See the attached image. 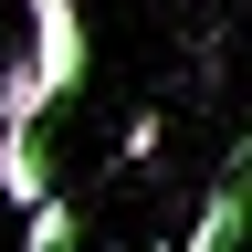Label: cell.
I'll use <instances>...</instances> for the list:
<instances>
[{
    "instance_id": "1",
    "label": "cell",
    "mask_w": 252,
    "mask_h": 252,
    "mask_svg": "<svg viewBox=\"0 0 252 252\" xmlns=\"http://www.w3.org/2000/svg\"><path fill=\"white\" fill-rule=\"evenodd\" d=\"M42 74H32V42H0V200L32 210V200H53V179H42Z\"/></svg>"
},
{
    "instance_id": "2",
    "label": "cell",
    "mask_w": 252,
    "mask_h": 252,
    "mask_svg": "<svg viewBox=\"0 0 252 252\" xmlns=\"http://www.w3.org/2000/svg\"><path fill=\"white\" fill-rule=\"evenodd\" d=\"M242 231H252V137L220 158V179L200 189V210H189L179 252H242Z\"/></svg>"
},
{
    "instance_id": "3",
    "label": "cell",
    "mask_w": 252,
    "mask_h": 252,
    "mask_svg": "<svg viewBox=\"0 0 252 252\" xmlns=\"http://www.w3.org/2000/svg\"><path fill=\"white\" fill-rule=\"evenodd\" d=\"M32 11V74H42V94L63 105V94H84V0H21Z\"/></svg>"
},
{
    "instance_id": "4",
    "label": "cell",
    "mask_w": 252,
    "mask_h": 252,
    "mask_svg": "<svg viewBox=\"0 0 252 252\" xmlns=\"http://www.w3.org/2000/svg\"><path fill=\"white\" fill-rule=\"evenodd\" d=\"M74 242H84V210L74 200H32L21 210V252H74Z\"/></svg>"
}]
</instances>
